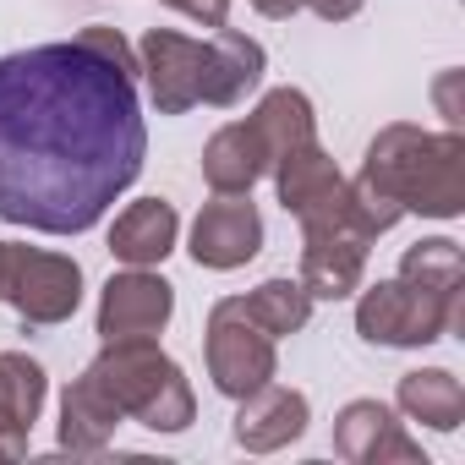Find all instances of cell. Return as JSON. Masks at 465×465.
<instances>
[{
    "label": "cell",
    "instance_id": "cell-1",
    "mask_svg": "<svg viewBox=\"0 0 465 465\" xmlns=\"http://www.w3.org/2000/svg\"><path fill=\"white\" fill-rule=\"evenodd\" d=\"M137 77L83 34L0 55V219L83 236L143 175Z\"/></svg>",
    "mask_w": 465,
    "mask_h": 465
},
{
    "label": "cell",
    "instance_id": "cell-2",
    "mask_svg": "<svg viewBox=\"0 0 465 465\" xmlns=\"http://www.w3.org/2000/svg\"><path fill=\"white\" fill-rule=\"evenodd\" d=\"M263 66H269L263 45L236 28H219L213 39L148 28L137 45V72L159 115H186L192 104H213V110L242 104L263 83Z\"/></svg>",
    "mask_w": 465,
    "mask_h": 465
},
{
    "label": "cell",
    "instance_id": "cell-3",
    "mask_svg": "<svg viewBox=\"0 0 465 465\" xmlns=\"http://www.w3.org/2000/svg\"><path fill=\"white\" fill-rule=\"evenodd\" d=\"M361 181L389 197L400 213L454 219L465 208V137L460 132H421V126H383L367 148Z\"/></svg>",
    "mask_w": 465,
    "mask_h": 465
},
{
    "label": "cell",
    "instance_id": "cell-4",
    "mask_svg": "<svg viewBox=\"0 0 465 465\" xmlns=\"http://www.w3.org/2000/svg\"><path fill=\"white\" fill-rule=\"evenodd\" d=\"M83 372L110 394L126 421H143L153 432H186L197 416L192 383L153 340H104V351Z\"/></svg>",
    "mask_w": 465,
    "mask_h": 465
},
{
    "label": "cell",
    "instance_id": "cell-5",
    "mask_svg": "<svg viewBox=\"0 0 465 465\" xmlns=\"http://www.w3.org/2000/svg\"><path fill=\"white\" fill-rule=\"evenodd\" d=\"M465 329V296H438L421 291L411 280H378L361 302H356V334L367 345H389V351H411V345H432L443 334Z\"/></svg>",
    "mask_w": 465,
    "mask_h": 465
},
{
    "label": "cell",
    "instance_id": "cell-6",
    "mask_svg": "<svg viewBox=\"0 0 465 465\" xmlns=\"http://www.w3.org/2000/svg\"><path fill=\"white\" fill-rule=\"evenodd\" d=\"M280 356H274V334L247 312L242 296H224L208 312V378L219 394L242 400L252 389H263L274 378Z\"/></svg>",
    "mask_w": 465,
    "mask_h": 465
},
{
    "label": "cell",
    "instance_id": "cell-7",
    "mask_svg": "<svg viewBox=\"0 0 465 465\" xmlns=\"http://www.w3.org/2000/svg\"><path fill=\"white\" fill-rule=\"evenodd\" d=\"M23 323L34 329H55L77 312L83 302V269L61 252H39V247H17L12 258V280H6V296Z\"/></svg>",
    "mask_w": 465,
    "mask_h": 465
},
{
    "label": "cell",
    "instance_id": "cell-8",
    "mask_svg": "<svg viewBox=\"0 0 465 465\" xmlns=\"http://www.w3.org/2000/svg\"><path fill=\"white\" fill-rule=\"evenodd\" d=\"M274 192L285 203V213H296L302 230H323V224H340V203H345V175L340 164L323 153L318 137L285 148L274 164Z\"/></svg>",
    "mask_w": 465,
    "mask_h": 465
},
{
    "label": "cell",
    "instance_id": "cell-9",
    "mask_svg": "<svg viewBox=\"0 0 465 465\" xmlns=\"http://www.w3.org/2000/svg\"><path fill=\"white\" fill-rule=\"evenodd\" d=\"M263 252V213L252 208V192H213L203 213L192 219V258L197 269H242Z\"/></svg>",
    "mask_w": 465,
    "mask_h": 465
},
{
    "label": "cell",
    "instance_id": "cell-10",
    "mask_svg": "<svg viewBox=\"0 0 465 465\" xmlns=\"http://www.w3.org/2000/svg\"><path fill=\"white\" fill-rule=\"evenodd\" d=\"M170 312H175V291L159 274L148 269L110 274L99 296V340H159Z\"/></svg>",
    "mask_w": 465,
    "mask_h": 465
},
{
    "label": "cell",
    "instance_id": "cell-11",
    "mask_svg": "<svg viewBox=\"0 0 465 465\" xmlns=\"http://www.w3.org/2000/svg\"><path fill=\"white\" fill-rule=\"evenodd\" d=\"M334 454L351 460V465H427L421 443L378 400H351L334 416Z\"/></svg>",
    "mask_w": 465,
    "mask_h": 465
},
{
    "label": "cell",
    "instance_id": "cell-12",
    "mask_svg": "<svg viewBox=\"0 0 465 465\" xmlns=\"http://www.w3.org/2000/svg\"><path fill=\"white\" fill-rule=\"evenodd\" d=\"M361 274H367L361 236H351L345 224L302 230V291L312 302H345L351 291H361Z\"/></svg>",
    "mask_w": 465,
    "mask_h": 465
},
{
    "label": "cell",
    "instance_id": "cell-13",
    "mask_svg": "<svg viewBox=\"0 0 465 465\" xmlns=\"http://www.w3.org/2000/svg\"><path fill=\"white\" fill-rule=\"evenodd\" d=\"M307 432V394L302 389H285V383H263L252 394H242V411H236V443L252 449V454H274L285 443H296Z\"/></svg>",
    "mask_w": 465,
    "mask_h": 465
},
{
    "label": "cell",
    "instance_id": "cell-14",
    "mask_svg": "<svg viewBox=\"0 0 465 465\" xmlns=\"http://www.w3.org/2000/svg\"><path fill=\"white\" fill-rule=\"evenodd\" d=\"M274 153H269V137L258 132V121H230L208 137L203 148V181L213 192H252L258 175H269Z\"/></svg>",
    "mask_w": 465,
    "mask_h": 465
},
{
    "label": "cell",
    "instance_id": "cell-15",
    "mask_svg": "<svg viewBox=\"0 0 465 465\" xmlns=\"http://www.w3.org/2000/svg\"><path fill=\"white\" fill-rule=\"evenodd\" d=\"M39 411H45V367L23 351H0V460L28 454Z\"/></svg>",
    "mask_w": 465,
    "mask_h": 465
},
{
    "label": "cell",
    "instance_id": "cell-16",
    "mask_svg": "<svg viewBox=\"0 0 465 465\" xmlns=\"http://www.w3.org/2000/svg\"><path fill=\"white\" fill-rule=\"evenodd\" d=\"M175 236H181V219L164 197H143L132 203L115 224H110V252L126 263V269H153L175 252Z\"/></svg>",
    "mask_w": 465,
    "mask_h": 465
},
{
    "label": "cell",
    "instance_id": "cell-17",
    "mask_svg": "<svg viewBox=\"0 0 465 465\" xmlns=\"http://www.w3.org/2000/svg\"><path fill=\"white\" fill-rule=\"evenodd\" d=\"M121 421L126 416L110 405V394L88 372L66 383V394H61V449H72V454H104Z\"/></svg>",
    "mask_w": 465,
    "mask_h": 465
},
{
    "label": "cell",
    "instance_id": "cell-18",
    "mask_svg": "<svg viewBox=\"0 0 465 465\" xmlns=\"http://www.w3.org/2000/svg\"><path fill=\"white\" fill-rule=\"evenodd\" d=\"M394 400H400V411H405L411 421H421V427H432V432H454V427L465 421V389H460V378L443 372V367L405 372L400 389H394Z\"/></svg>",
    "mask_w": 465,
    "mask_h": 465
},
{
    "label": "cell",
    "instance_id": "cell-19",
    "mask_svg": "<svg viewBox=\"0 0 465 465\" xmlns=\"http://www.w3.org/2000/svg\"><path fill=\"white\" fill-rule=\"evenodd\" d=\"M400 280H411L421 291H438V296H465V258H460V247L449 236H432V242L405 247Z\"/></svg>",
    "mask_w": 465,
    "mask_h": 465
},
{
    "label": "cell",
    "instance_id": "cell-20",
    "mask_svg": "<svg viewBox=\"0 0 465 465\" xmlns=\"http://www.w3.org/2000/svg\"><path fill=\"white\" fill-rule=\"evenodd\" d=\"M247 302V312L280 340V334H302L307 329V318H312V296L302 291V280H263L252 296H242Z\"/></svg>",
    "mask_w": 465,
    "mask_h": 465
},
{
    "label": "cell",
    "instance_id": "cell-21",
    "mask_svg": "<svg viewBox=\"0 0 465 465\" xmlns=\"http://www.w3.org/2000/svg\"><path fill=\"white\" fill-rule=\"evenodd\" d=\"M83 39H88L94 50H104V55H110L121 72H132V77H137V55H132V45H126L115 28H83Z\"/></svg>",
    "mask_w": 465,
    "mask_h": 465
},
{
    "label": "cell",
    "instance_id": "cell-22",
    "mask_svg": "<svg viewBox=\"0 0 465 465\" xmlns=\"http://www.w3.org/2000/svg\"><path fill=\"white\" fill-rule=\"evenodd\" d=\"M164 6H175L181 17H192L203 28H224V17H230V0H164Z\"/></svg>",
    "mask_w": 465,
    "mask_h": 465
},
{
    "label": "cell",
    "instance_id": "cell-23",
    "mask_svg": "<svg viewBox=\"0 0 465 465\" xmlns=\"http://www.w3.org/2000/svg\"><path fill=\"white\" fill-rule=\"evenodd\" d=\"M432 99H438V110H443L449 132H460V72H443V77L432 83Z\"/></svg>",
    "mask_w": 465,
    "mask_h": 465
},
{
    "label": "cell",
    "instance_id": "cell-24",
    "mask_svg": "<svg viewBox=\"0 0 465 465\" xmlns=\"http://www.w3.org/2000/svg\"><path fill=\"white\" fill-rule=\"evenodd\" d=\"M367 6V0H307V12H318L323 23H345V17H356Z\"/></svg>",
    "mask_w": 465,
    "mask_h": 465
},
{
    "label": "cell",
    "instance_id": "cell-25",
    "mask_svg": "<svg viewBox=\"0 0 465 465\" xmlns=\"http://www.w3.org/2000/svg\"><path fill=\"white\" fill-rule=\"evenodd\" d=\"M252 6H258L263 17H274V23H285V17H296V12H307V0H252Z\"/></svg>",
    "mask_w": 465,
    "mask_h": 465
},
{
    "label": "cell",
    "instance_id": "cell-26",
    "mask_svg": "<svg viewBox=\"0 0 465 465\" xmlns=\"http://www.w3.org/2000/svg\"><path fill=\"white\" fill-rule=\"evenodd\" d=\"M12 258H17V242H0V296H6V280H12Z\"/></svg>",
    "mask_w": 465,
    "mask_h": 465
}]
</instances>
